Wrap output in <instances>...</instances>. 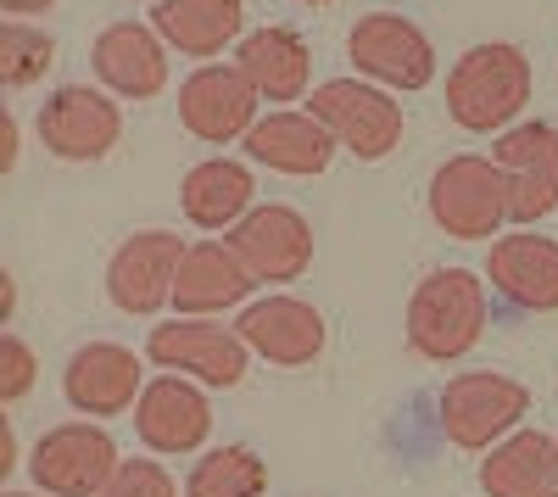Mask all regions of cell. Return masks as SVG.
I'll list each match as a JSON object with an SVG mask.
<instances>
[{
    "label": "cell",
    "mask_w": 558,
    "mask_h": 497,
    "mask_svg": "<svg viewBox=\"0 0 558 497\" xmlns=\"http://www.w3.org/2000/svg\"><path fill=\"white\" fill-rule=\"evenodd\" d=\"M118 464H123L118 441L96 420L51 425L28 447V481L45 497H101L107 481L118 475Z\"/></svg>",
    "instance_id": "6"
},
{
    "label": "cell",
    "mask_w": 558,
    "mask_h": 497,
    "mask_svg": "<svg viewBox=\"0 0 558 497\" xmlns=\"http://www.w3.org/2000/svg\"><path fill=\"white\" fill-rule=\"evenodd\" d=\"M481 492L486 497H542L558 486V441L542 431L502 436L492 453H481Z\"/></svg>",
    "instance_id": "24"
},
{
    "label": "cell",
    "mask_w": 558,
    "mask_h": 497,
    "mask_svg": "<svg viewBox=\"0 0 558 497\" xmlns=\"http://www.w3.org/2000/svg\"><path fill=\"white\" fill-rule=\"evenodd\" d=\"M34 134L57 162H101L123 141V112L112 101V89L57 84L45 96V107L34 112Z\"/></svg>",
    "instance_id": "8"
},
{
    "label": "cell",
    "mask_w": 558,
    "mask_h": 497,
    "mask_svg": "<svg viewBox=\"0 0 558 497\" xmlns=\"http://www.w3.org/2000/svg\"><path fill=\"white\" fill-rule=\"evenodd\" d=\"M525 414H531V386H520L502 369H463L436 397V420L463 453H492L502 436L520 431Z\"/></svg>",
    "instance_id": "3"
},
{
    "label": "cell",
    "mask_w": 558,
    "mask_h": 497,
    "mask_svg": "<svg viewBox=\"0 0 558 497\" xmlns=\"http://www.w3.org/2000/svg\"><path fill=\"white\" fill-rule=\"evenodd\" d=\"M0 134H7V146H0V173H12V168H17V157H23V129H17V118H12V112L0 118Z\"/></svg>",
    "instance_id": "29"
},
{
    "label": "cell",
    "mask_w": 558,
    "mask_h": 497,
    "mask_svg": "<svg viewBox=\"0 0 558 497\" xmlns=\"http://www.w3.org/2000/svg\"><path fill=\"white\" fill-rule=\"evenodd\" d=\"M168 51L173 45L140 17H123V23H107L89 45V68H96L101 89L123 101H151L168 89Z\"/></svg>",
    "instance_id": "17"
},
{
    "label": "cell",
    "mask_w": 558,
    "mask_h": 497,
    "mask_svg": "<svg viewBox=\"0 0 558 497\" xmlns=\"http://www.w3.org/2000/svg\"><path fill=\"white\" fill-rule=\"evenodd\" d=\"M140 391H146V357L123 341H84L62 369V397L84 420L129 414Z\"/></svg>",
    "instance_id": "14"
},
{
    "label": "cell",
    "mask_w": 558,
    "mask_h": 497,
    "mask_svg": "<svg viewBox=\"0 0 558 497\" xmlns=\"http://www.w3.org/2000/svg\"><path fill=\"white\" fill-rule=\"evenodd\" d=\"M347 62H352L357 78L402 89V96L425 89L441 73L430 34L418 28L413 17H402V12H363L352 23V34H347Z\"/></svg>",
    "instance_id": "7"
},
{
    "label": "cell",
    "mask_w": 558,
    "mask_h": 497,
    "mask_svg": "<svg viewBox=\"0 0 558 497\" xmlns=\"http://www.w3.org/2000/svg\"><path fill=\"white\" fill-rule=\"evenodd\" d=\"M492 162L508 185V218L520 230H536L547 213H558V129L547 118H520L492 141Z\"/></svg>",
    "instance_id": "10"
},
{
    "label": "cell",
    "mask_w": 558,
    "mask_h": 497,
    "mask_svg": "<svg viewBox=\"0 0 558 497\" xmlns=\"http://www.w3.org/2000/svg\"><path fill=\"white\" fill-rule=\"evenodd\" d=\"M235 330L274 369H302L324 352V313L302 296H252L235 313Z\"/></svg>",
    "instance_id": "18"
},
{
    "label": "cell",
    "mask_w": 558,
    "mask_h": 497,
    "mask_svg": "<svg viewBox=\"0 0 558 497\" xmlns=\"http://www.w3.org/2000/svg\"><path fill=\"white\" fill-rule=\"evenodd\" d=\"M146 357L168 375H191L213 391H229L246 380V364H252V347L241 341L235 325L223 319H162L151 336H146Z\"/></svg>",
    "instance_id": "9"
},
{
    "label": "cell",
    "mask_w": 558,
    "mask_h": 497,
    "mask_svg": "<svg viewBox=\"0 0 558 497\" xmlns=\"http://www.w3.org/2000/svg\"><path fill=\"white\" fill-rule=\"evenodd\" d=\"M257 296V275L241 263V252L229 246V235H207L196 246H184L179 280H173V313L184 319H223V313H241Z\"/></svg>",
    "instance_id": "15"
},
{
    "label": "cell",
    "mask_w": 558,
    "mask_h": 497,
    "mask_svg": "<svg viewBox=\"0 0 558 497\" xmlns=\"http://www.w3.org/2000/svg\"><path fill=\"white\" fill-rule=\"evenodd\" d=\"M531 107V57L508 39L470 45L447 73V118L470 134H502Z\"/></svg>",
    "instance_id": "1"
},
{
    "label": "cell",
    "mask_w": 558,
    "mask_h": 497,
    "mask_svg": "<svg viewBox=\"0 0 558 497\" xmlns=\"http://www.w3.org/2000/svg\"><path fill=\"white\" fill-rule=\"evenodd\" d=\"M0 497H45V492H0Z\"/></svg>",
    "instance_id": "33"
},
{
    "label": "cell",
    "mask_w": 558,
    "mask_h": 497,
    "mask_svg": "<svg viewBox=\"0 0 558 497\" xmlns=\"http://www.w3.org/2000/svg\"><path fill=\"white\" fill-rule=\"evenodd\" d=\"M425 207L436 218V230L452 241H497L508 218V185H502V168L481 151H458L430 173V191Z\"/></svg>",
    "instance_id": "4"
},
{
    "label": "cell",
    "mask_w": 558,
    "mask_h": 497,
    "mask_svg": "<svg viewBox=\"0 0 558 497\" xmlns=\"http://www.w3.org/2000/svg\"><path fill=\"white\" fill-rule=\"evenodd\" d=\"M12 313H17V280L12 268H0V325H12Z\"/></svg>",
    "instance_id": "31"
},
{
    "label": "cell",
    "mask_w": 558,
    "mask_h": 497,
    "mask_svg": "<svg viewBox=\"0 0 558 497\" xmlns=\"http://www.w3.org/2000/svg\"><path fill=\"white\" fill-rule=\"evenodd\" d=\"M235 68L257 84V96L268 107H296L302 96H313V45L286 28V23H263L246 28V39L235 45Z\"/></svg>",
    "instance_id": "20"
},
{
    "label": "cell",
    "mask_w": 558,
    "mask_h": 497,
    "mask_svg": "<svg viewBox=\"0 0 558 497\" xmlns=\"http://www.w3.org/2000/svg\"><path fill=\"white\" fill-rule=\"evenodd\" d=\"M51 62H57L51 28H34V23H17V17L0 23V84L7 89L39 84L45 73H51Z\"/></svg>",
    "instance_id": "26"
},
{
    "label": "cell",
    "mask_w": 558,
    "mask_h": 497,
    "mask_svg": "<svg viewBox=\"0 0 558 497\" xmlns=\"http://www.w3.org/2000/svg\"><path fill=\"white\" fill-rule=\"evenodd\" d=\"M179 57L218 62L246 39V0H151L146 17Z\"/></svg>",
    "instance_id": "22"
},
{
    "label": "cell",
    "mask_w": 558,
    "mask_h": 497,
    "mask_svg": "<svg viewBox=\"0 0 558 497\" xmlns=\"http://www.w3.org/2000/svg\"><path fill=\"white\" fill-rule=\"evenodd\" d=\"M179 207L184 218L207 235H229L235 223L257 207V173L235 157H207L179 179Z\"/></svg>",
    "instance_id": "23"
},
{
    "label": "cell",
    "mask_w": 558,
    "mask_h": 497,
    "mask_svg": "<svg viewBox=\"0 0 558 497\" xmlns=\"http://www.w3.org/2000/svg\"><path fill=\"white\" fill-rule=\"evenodd\" d=\"M307 112L336 134V146L352 151L357 162H386L402 146V101L397 89L368 84V78H330L307 96Z\"/></svg>",
    "instance_id": "5"
},
{
    "label": "cell",
    "mask_w": 558,
    "mask_h": 497,
    "mask_svg": "<svg viewBox=\"0 0 558 497\" xmlns=\"http://www.w3.org/2000/svg\"><path fill=\"white\" fill-rule=\"evenodd\" d=\"M101 497H179V481L157 459H123Z\"/></svg>",
    "instance_id": "27"
},
{
    "label": "cell",
    "mask_w": 558,
    "mask_h": 497,
    "mask_svg": "<svg viewBox=\"0 0 558 497\" xmlns=\"http://www.w3.org/2000/svg\"><path fill=\"white\" fill-rule=\"evenodd\" d=\"M184 497H268V464L257 447H241V441L213 447L184 475Z\"/></svg>",
    "instance_id": "25"
},
{
    "label": "cell",
    "mask_w": 558,
    "mask_h": 497,
    "mask_svg": "<svg viewBox=\"0 0 558 497\" xmlns=\"http://www.w3.org/2000/svg\"><path fill=\"white\" fill-rule=\"evenodd\" d=\"M486 280L470 268H436L408 296V347L430 364H452L486 336Z\"/></svg>",
    "instance_id": "2"
},
{
    "label": "cell",
    "mask_w": 558,
    "mask_h": 497,
    "mask_svg": "<svg viewBox=\"0 0 558 497\" xmlns=\"http://www.w3.org/2000/svg\"><path fill=\"white\" fill-rule=\"evenodd\" d=\"M263 118L257 84L235 62H202L196 73H184L179 84V123L184 134H196L202 146H235L252 134Z\"/></svg>",
    "instance_id": "11"
},
{
    "label": "cell",
    "mask_w": 558,
    "mask_h": 497,
    "mask_svg": "<svg viewBox=\"0 0 558 497\" xmlns=\"http://www.w3.org/2000/svg\"><path fill=\"white\" fill-rule=\"evenodd\" d=\"M296 7H330V0H296Z\"/></svg>",
    "instance_id": "34"
},
{
    "label": "cell",
    "mask_w": 558,
    "mask_h": 497,
    "mask_svg": "<svg viewBox=\"0 0 558 497\" xmlns=\"http://www.w3.org/2000/svg\"><path fill=\"white\" fill-rule=\"evenodd\" d=\"M39 380V364H34V347L12 330H0V402H23Z\"/></svg>",
    "instance_id": "28"
},
{
    "label": "cell",
    "mask_w": 558,
    "mask_h": 497,
    "mask_svg": "<svg viewBox=\"0 0 558 497\" xmlns=\"http://www.w3.org/2000/svg\"><path fill=\"white\" fill-rule=\"evenodd\" d=\"M17 470V436H12V425L0 420V481H7Z\"/></svg>",
    "instance_id": "32"
},
{
    "label": "cell",
    "mask_w": 558,
    "mask_h": 497,
    "mask_svg": "<svg viewBox=\"0 0 558 497\" xmlns=\"http://www.w3.org/2000/svg\"><path fill=\"white\" fill-rule=\"evenodd\" d=\"M486 280L497 296H508L525 313L558 307V241L542 230H508L486 252Z\"/></svg>",
    "instance_id": "21"
},
{
    "label": "cell",
    "mask_w": 558,
    "mask_h": 497,
    "mask_svg": "<svg viewBox=\"0 0 558 497\" xmlns=\"http://www.w3.org/2000/svg\"><path fill=\"white\" fill-rule=\"evenodd\" d=\"M134 436L151 447V453H196V447L213 436V402H207V386L191 380V375H157L146 380L134 402Z\"/></svg>",
    "instance_id": "16"
},
{
    "label": "cell",
    "mask_w": 558,
    "mask_h": 497,
    "mask_svg": "<svg viewBox=\"0 0 558 497\" xmlns=\"http://www.w3.org/2000/svg\"><path fill=\"white\" fill-rule=\"evenodd\" d=\"M542 497H558V486H553V492H542Z\"/></svg>",
    "instance_id": "35"
},
{
    "label": "cell",
    "mask_w": 558,
    "mask_h": 497,
    "mask_svg": "<svg viewBox=\"0 0 558 497\" xmlns=\"http://www.w3.org/2000/svg\"><path fill=\"white\" fill-rule=\"evenodd\" d=\"M184 263V241L173 230H134L107 263V296L129 319L173 307V280Z\"/></svg>",
    "instance_id": "13"
},
{
    "label": "cell",
    "mask_w": 558,
    "mask_h": 497,
    "mask_svg": "<svg viewBox=\"0 0 558 497\" xmlns=\"http://www.w3.org/2000/svg\"><path fill=\"white\" fill-rule=\"evenodd\" d=\"M57 0H0V12L7 17H17V23H28V17H39V12H51Z\"/></svg>",
    "instance_id": "30"
},
{
    "label": "cell",
    "mask_w": 558,
    "mask_h": 497,
    "mask_svg": "<svg viewBox=\"0 0 558 497\" xmlns=\"http://www.w3.org/2000/svg\"><path fill=\"white\" fill-rule=\"evenodd\" d=\"M229 246L257 275V286H296L313 268V223L291 202H257L235 230Z\"/></svg>",
    "instance_id": "12"
},
{
    "label": "cell",
    "mask_w": 558,
    "mask_h": 497,
    "mask_svg": "<svg viewBox=\"0 0 558 497\" xmlns=\"http://www.w3.org/2000/svg\"><path fill=\"white\" fill-rule=\"evenodd\" d=\"M246 162H263L274 173H291V179H318L324 168L336 162V134L324 129L307 107H274L252 123L246 134Z\"/></svg>",
    "instance_id": "19"
},
{
    "label": "cell",
    "mask_w": 558,
    "mask_h": 497,
    "mask_svg": "<svg viewBox=\"0 0 558 497\" xmlns=\"http://www.w3.org/2000/svg\"><path fill=\"white\" fill-rule=\"evenodd\" d=\"M553 441H558V436H553Z\"/></svg>",
    "instance_id": "36"
}]
</instances>
